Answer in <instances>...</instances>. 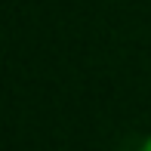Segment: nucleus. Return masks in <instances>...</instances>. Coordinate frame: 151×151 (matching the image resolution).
<instances>
[{
	"mask_svg": "<svg viewBox=\"0 0 151 151\" xmlns=\"http://www.w3.org/2000/svg\"><path fill=\"white\" fill-rule=\"evenodd\" d=\"M142 151H151V136L145 139V145H142Z\"/></svg>",
	"mask_w": 151,
	"mask_h": 151,
	"instance_id": "1",
	"label": "nucleus"
}]
</instances>
